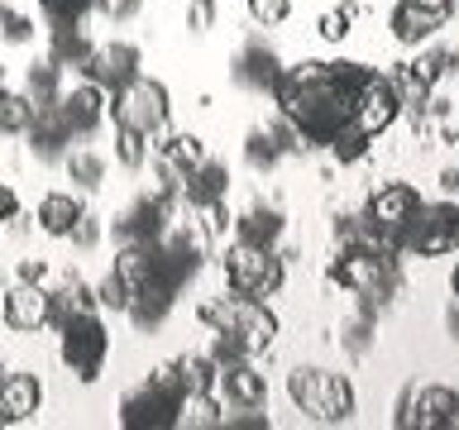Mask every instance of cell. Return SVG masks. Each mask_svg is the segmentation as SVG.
I'll list each match as a JSON object with an SVG mask.
<instances>
[{"label": "cell", "instance_id": "d590c367", "mask_svg": "<svg viewBox=\"0 0 459 430\" xmlns=\"http://www.w3.org/2000/svg\"><path fill=\"white\" fill-rule=\"evenodd\" d=\"M368 143H373V139H368V134H364V129H359L354 120H350V125H344L335 139H330V153H335L340 163H359V158L368 153Z\"/></svg>", "mask_w": 459, "mask_h": 430}, {"label": "cell", "instance_id": "4316f807", "mask_svg": "<svg viewBox=\"0 0 459 430\" xmlns=\"http://www.w3.org/2000/svg\"><path fill=\"white\" fill-rule=\"evenodd\" d=\"M96 43L86 39V29L82 24H53V39H48V57L57 67H86V57H91Z\"/></svg>", "mask_w": 459, "mask_h": 430}, {"label": "cell", "instance_id": "1f68e13d", "mask_svg": "<svg viewBox=\"0 0 459 430\" xmlns=\"http://www.w3.org/2000/svg\"><path fill=\"white\" fill-rule=\"evenodd\" d=\"M244 163H249L254 172H273L282 163V149H278V139H273L268 125H258V129L244 134Z\"/></svg>", "mask_w": 459, "mask_h": 430}, {"label": "cell", "instance_id": "5bb4252c", "mask_svg": "<svg viewBox=\"0 0 459 430\" xmlns=\"http://www.w3.org/2000/svg\"><path fill=\"white\" fill-rule=\"evenodd\" d=\"M350 120L364 129L368 139H378L383 129H393L397 120H402V100H397V91H393V77H373L364 82V91L354 96V115Z\"/></svg>", "mask_w": 459, "mask_h": 430}, {"label": "cell", "instance_id": "7c38bea8", "mask_svg": "<svg viewBox=\"0 0 459 430\" xmlns=\"http://www.w3.org/2000/svg\"><path fill=\"white\" fill-rule=\"evenodd\" d=\"M172 201L168 192H143L139 201H129V206L115 215V239L120 244H153V239H163L168 229H172Z\"/></svg>", "mask_w": 459, "mask_h": 430}, {"label": "cell", "instance_id": "f546056e", "mask_svg": "<svg viewBox=\"0 0 459 430\" xmlns=\"http://www.w3.org/2000/svg\"><path fill=\"white\" fill-rule=\"evenodd\" d=\"M172 378L182 383V392H215L221 368L211 364V354H182L178 364H172Z\"/></svg>", "mask_w": 459, "mask_h": 430}, {"label": "cell", "instance_id": "ab89813d", "mask_svg": "<svg viewBox=\"0 0 459 430\" xmlns=\"http://www.w3.org/2000/svg\"><path fill=\"white\" fill-rule=\"evenodd\" d=\"M354 14H359V5H340V10L321 14V39H325V43H344V39H350Z\"/></svg>", "mask_w": 459, "mask_h": 430}, {"label": "cell", "instance_id": "ee69618b", "mask_svg": "<svg viewBox=\"0 0 459 430\" xmlns=\"http://www.w3.org/2000/svg\"><path fill=\"white\" fill-rule=\"evenodd\" d=\"M96 10L106 14L110 24H129V20H139L143 0H96Z\"/></svg>", "mask_w": 459, "mask_h": 430}, {"label": "cell", "instance_id": "2e32d148", "mask_svg": "<svg viewBox=\"0 0 459 430\" xmlns=\"http://www.w3.org/2000/svg\"><path fill=\"white\" fill-rule=\"evenodd\" d=\"M57 110H63V120L72 125V134H77V139H91L96 129L106 125L110 100H106V91H100L96 82H82V86H72V91L57 96Z\"/></svg>", "mask_w": 459, "mask_h": 430}, {"label": "cell", "instance_id": "f6af8a7d", "mask_svg": "<svg viewBox=\"0 0 459 430\" xmlns=\"http://www.w3.org/2000/svg\"><path fill=\"white\" fill-rule=\"evenodd\" d=\"M20 220V192H14L10 182H0V229Z\"/></svg>", "mask_w": 459, "mask_h": 430}, {"label": "cell", "instance_id": "f907efd6", "mask_svg": "<svg viewBox=\"0 0 459 430\" xmlns=\"http://www.w3.org/2000/svg\"><path fill=\"white\" fill-rule=\"evenodd\" d=\"M411 5H426V10H436V14H450V0H411Z\"/></svg>", "mask_w": 459, "mask_h": 430}, {"label": "cell", "instance_id": "b9f144b4", "mask_svg": "<svg viewBox=\"0 0 459 430\" xmlns=\"http://www.w3.org/2000/svg\"><path fill=\"white\" fill-rule=\"evenodd\" d=\"M0 39H5V43H29V39H34V20L5 5V14H0Z\"/></svg>", "mask_w": 459, "mask_h": 430}, {"label": "cell", "instance_id": "ac0fdd59", "mask_svg": "<svg viewBox=\"0 0 459 430\" xmlns=\"http://www.w3.org/2000/svg\"><path fill=\"white\" fill-rule=\"evenodd\" d=\"M72 143H77V134H72V125L63 120V110L57 106L34 110V125H29V153H34L39 163H63Z\"/></svg>", "mask_w": 459, "mask_h": 430}, {"label": "cell", "instance_id": "8d00e7d4", "mask_svg": "<svg viewBox=\"0 0 459 430\" xmlns=\"http://www.w3.org/2000/svg\"><path fill=\"white\" fill-rule=\"evenodd\" d=\"M211 364L215 368H235V364H244V358H249V349H244V344L230 335V330H211Z\"/></svg>", "mask_w": 459, "mask_h": 430}, {"label": "cell", "instance_id": "4fadbf2b", "mask_svg": "<svg viewBox=\"0 0 459 430\" xmlns=\"http://www.w3.org/2000/svg\"><path fill=\"white\" fill-rule=\"evenodd\" d=\"M282 72L287 67H282V57H278V48H273L268 39H244L235 63H230L235 86H244V91H254V96H273V86H278Z\"/></svg>", "mask_w": 459, "mask_h": 430}, {"label": "cell", "instance_id": "d6a6232c", "mask_svg": "<svg viewBox=\"0 0 459 430\" xmlns=\"http://www.w3.org/2000/svg\"><path fill=\"white\" fill-rule=\"evenodd\" d=\"M67 177L82 186V192H96L100 182H106V158L91 153V149H67Z\"/></svg>", "mask_w": 459, "mask_h": 430}, {"label": "cell", "instance_id": "9c48e42d", "mask_svg": "<svg viewBox=\"0 0 459 430\" xmlns=\"http://www.w3.org/2000/svg\"><path fill=\"white\" fill-rule=\"evenodd\" d=\"M397 430H450L459 426V392L445 383H430V387H402L397 397V416H393Z\"/></svg>", "mask_w": 459, "mask_h": 430}, {"label": "cell", "instance_id": "7bdbcfd3", "mask_svg": "<svg viewBox=\"0 0 459 430\" xmlns=\"http://www.w3.org/2000/svg\"><path fill=\"white\" fill-rule=\"evenodd\" d=\"M67 239L77 244V254H91L96 244H100V220H96V215H86V211H82V220L72 225V235H67Z\"/></svg>", "mask_w": 459, "mask_h": 430}, {"label": "cell", "instance_id": "9f6ffc18", "mask_svg": "<svg viewBox=\"0 0 459 430\" xmlns=\"http://www.w3.org/2000/svg\"><path fill=\"white\" fill-rule=\"evenodd\" d=\"M211 5H215V0H211Z\"/></svg>", "mask_w": 459, "mask_h": 430}, {"label": "cell", "instance_id": "816d5d0a", "mask_svg": "<svg viewBox=\"0 0 459 430\" xmlns=\"http://www.w3.org/2000/svg\"><path fill=\"white\" fill-rule=\"evenodd\" d=\"M450 292H455V301H459V263H455V272H450Z\"/></svg>", "mask_w": 459, "mask_h": 430}, {"label": "cell", "instance_id": "bcb514c9", "mask_svg": "<svg viewBox=\"0 0 459 430\" xmlns=\"http://www.w3.org/2000/svg\"><path fill=\"white\" fill-rule=\"evenodd\" d=\"M211 20H215V5H211V0H192V10H186V29H192V34H201V29H211Z\"/></svg>", "mask_w": 459, "mask_h": 430}, {"label": "cell", "instance_id": "11a10c76", "mask_svg": "<svg viewBox=\"0 0 459 430\" xmlns=\"http://www.w3.org/2000/svg\"><path fill=\"white\" fill-rule=\"evenodd\" d=\"M0 14H5V5H0Z\"/></svg>", "mask_w": 459, "mask_h": 430}, {"label": "cell", "instance_id": "f5cc1de1", "mask_svg": "<svg viewBox=\"0 0 459 430\" xmlns=\"http://www.w3.org/2000/svg\"><path fill=\"white\" fill-rule=\"evenodd\" d=\"M0 91H5V67H0Z\"/></svg>", "mask_w": 459, "mask_h": 430}, {"label": "cell", "instance_id": "c3c4849f", "mask_svg": "<svg viewBox=\"0 0 459 430\" xmlns=\"http://www.w3.org/2000/svg\"><path fill=\"white\" fill-rule=\"evenodd\" d=\"M445 330H450V340H459V301H450V311H445Z\"/></svg>", "mask_w": 459, "mask_h": 430}, {"label": "cell", "instance_id": "7dc6e473", "mask_svg": "<svg viewBox=\"0 0 459 430\" xmlns=\"http://www.w3.org/2000/svg\"><path fill=\"white\" fill-rule=\"evenodd\" d=\"M48 278V263H43V258H24L20 263V282H43Z\"/></svg>", "mask_w": 459, "mask_h": 430}, {"label": "cell", "instance_id": "60d3db41", "mask_svg": "<svg viewBox=\"0 0 459 430\" xmlns=\"http://www.w3.org/2000/svg\"><path fill=\"white\" fill-rule=\"evenodd\" d=\"M96 306H106V311H125L129 306V287L115 278V268L100 278V287H96Z\"/></svg>", "mask_w": 459, "mask_h": 430}, {"label": "cell", "instance_id": "f35d334b", "mask_svg": "<svg viewBox=\"0 0 459 430\" xmlns=\"http://www.w3.org/2000/svg\"><path fill=\"white\" fill-rule=\"evenodd\" d=\"M292 14V0H249V20L258 29H278Z\"/></svg>", "mask_w": 459, "mask_h": 430}, {"label": "cell", "instance_id": "e575fe53", "mask_svg": "<svg viewBox=\"0 0 459 430\" xmlns=\"http://www.w3.org/2000/svg\"><path fill=\"white\" fill-rule=\"evenodd\" d=\"M455 63H459V53H455V48H426V53L411 63V72H416V77H421L426 86H436L445 72H455Z\"/></svg>", "mask_w": 459, "mask_h": 430}, {"label": "cell", "instance_id": "277c9868", "mask_svg": "<svg viewBox=\"0 0 459 430\" xmlns=\"http://www.w3.org/2000/svg\"><path fill=\"white\" fill-rule=\"evenodd\" d=\"M287 397H292V407L307 416V421H321V426H340L354 416V387L350 378H340V373L330 368H292L287 373Z\"/></svg>", "mask_w": 459, "mask_h": 430}, {"label": "cell", "instance_id": "484cf974", "mask_svg": "<svg viewBox=\"0 0 459 430\" xmlns=\"http://www.w3.org/2000/svg\"><path fill=\"white\" fill-rule=\"evenodd\" d=\"M82 211L86 206L72 192H48L39 201V229H43V235H53V239H67L72 225L82 220Z\"/></svg>", "mask_w": 459, "mask_h": 430}, {"label": "cell", "instance_id": "ba28073f", "mask_svg": "<svg viewBox=\"0 0 459 430\" xmlns=\"http://www.w3.org/2000/svg\"><path fill=\"white\" fill-rule=\"evenodd\" d=\"M106 354H110V335L100 325L96 311L77 315V321L63 325V340H57V358L67 364V373L77 383H96L100 368H106Z\"/></svg>", "mask_w": 459, "mask_h": 430}, {"label": "cell", "instance_id": "3957f363", "mask_svg": "<svg viewBox=\"0 0 459 430\" xmlns=\"http://www.w3.org/2000/svg\"><path fill=\"white\" fill-rule=\"evenodd\" d=\"M196 315H201V325H211V330H230V335L249 349V358L254 354H268L273 340H278V315L268 311L264 297H244V292L215 297Z\"/></svg>", "mask_w": 459, "mask_h": 430}, {"label": "cell", "instance_id": "cb8c5ba5", "mask_svg": "<svg viewBox=\"0 0 459 430\" xmlns=\"http://www.w3.org/2000/svg\"><path fill=\"white\" fill-rule=\"evenodd\" d=\"M287 235V220L278 206H264V201H254L249 211L235 220V239L244 244H258V249H278V239Z\"/></svg>", "mask_w": 459, "mask_h": 430}, {"label": "cell", "instance_id": "836d02e7", "mask_svg": "<svg viewBox=\"0 0 459 430\" xmlns=\"http://www.w3.org/2000/svg\"><path fill=\"white\" fill-rule=\"evenodd\" d=\"M115 158H120V168L139 172L143 163H149V134H139V129L115 125Z\"/></svg>", "mask_w": 459, "mask_h": 430}, {"label": "cell", "instance_id": "5b68a950", "mask_svg": "<svg viewBox=\"0 0 459 430\" xmlns=\"http://www.w3.org/2000/svg\"><path fill=\"white\" fill-rule=\"evenodd\" d=\"M182 397L186 392H182V383L172 378V368H158L139 387H129V392H125L120 426L125 430H168V426H178Z\"/></svg>", "mask_w": 459, "mask_h": 430}, {"label": "cell", "instance_id": "30bf717a", "mask_svg": "<svg viewBox=\"0 0 459 430\" xmlns=\"http://www.w3.org/2000/svg\"><path fill=\"white\" fill-rule=\"evenodd\" d=\"M397 249L421 254V258L459 249V206H421L397 235Z\"/></svg>", "mask_w": 459, "mask_h": 430}, {"label": "cell", "instance_id": "52a82bcc", "mask_svg": "<svg viewBox=\"0 0 459 430\" xmlns=\"http://www.w3.org/2000/svg\"><path fill=\"white\" fill-rule=\"evenodd\" d=\"M168 86L163 82H153V77H139L134 82H125L120 91H115V125H125V129H139V134H149V139H163L168 134Z\"/></svg>", "mask_w": 459, "mask_h": 430}, {"label": "cell", "instance_id": "e0dca14e", "mask_svg": "<svg viewBox=\"0 0 459 430\" xmlns=\"http://www.w3.org/2000/svg\"><path fill=\"white\" fill-rule=\"evenodd\" d=\"M0 321L14 335H34V330L48 325V292H43V282H14L5 292V306H0Z\"/></svg>", "mask_w": 459, "mask_h": 430}, {"label": "cell", "instance_id": "d4e9b609", "mask_svg": "<svg viewBox=\"0 0 459 430\" xmlns=\"http://www.w3.org/2000/svg\"><path fill=\"white\" fill-rule=\"evenodd\" d=\"M86 311H96V292L86 282L67 278L57 292H48V325L53 330H63L67 321H77V315H86Z\"/></svg>", "mask_w": 459, "mask_h": 430}, {"label": "cell", "instance_id": "8992f818", "mask_svg": "<svg viewBox=\"0 0 459 430\" xmlns=\"http://www.w3.org/2000/svg\"><path fill=\"white\" fill-rule=\"evenodd\" d=\"M287 282V258L278 249H258V244L235 239L225 254V287L244 297H273Z\"/></svg>", "mask_w": 459, "mask_h": 430}, {"label": "cell", "instance_id": "d6986e66", "mask_svg": "<svg viewBox=\"0 0 459 430\" xmlns=\"http://www.w3.org/2000/svg\"><path fill=\"white\" fill-rule=\"evenodd\" d=\"M225 196H230V168L221 158H201L182 182V201L192 211H215V206H225Z\"/></svg>", "mask_w": 459, "mask_h": 430}, {"label": "cell", "instance_id": "6da1fadb", "mask_svg": "<svg viewBox=\"0 0 459 430\" xmlns=\"http://www.w3.org/2000/svg\"><path fill=\"white\" fill-rule=\"evenodd\" d=\"M273 100H278V110L297 125V134L307 149H330V139H335L354 115V96L330 77L325 63L287 67L278 77V86H273Z\"/></svg>", "mask_w": 459, "mask_h": 430}, {"label": "cell", "instance_id": "83f0119b", "mask_svg": "<svg viewBox=\"0 0 459 430\" xmlns=\"http://www.w3.org/2000/svg\"><path fill=\"white\" fill-rule=\"evenodd\" d=\"M24 96L34 100V110L57 106V96H63V67H57L53 57H39V63H29V72H24Z\"/></svg>", "mask_w": 459, "mask_h": 430}, {"label": "cell", "instance_id": "9a60e30c", "mask_svg": "<svg viewBox=\"0 0 459 430\" xmlns=\"http://www.w3.org/2000/svg\"><path fill=\"white\" fill-rule=\"evenodd\" d=\"M86 82H96L100 91H120L125 82H134L139 77V48L134 43H125V39H115L106 43V48H91V57H86Z\"/></svg>", "mask_w": 459, "mask_h": 430}, {"label": "cell", "instance_id": "ffe728a7", "mask_svg": "<svg viewBox=\"0 0 459 430\" xmlns=\"http://www.w3.org/2000/svg\"><path fill=\"white\" fill-rule=\"evenodd\" d=\"M43 407V383L39 373H10L0 378V426H20Z\"/></svg>", "mask_w": 459, "mask_h": 430}, {"label": "cell", "instance_id": "603a6c76", "mask_svg": "<svg viewBox=\"0 0 459 430\" xmlns=\"http://www.w3.org/2000/svg\"><path fill=\"white\" fill-rule=\"evenodd\" d=\"M440 24H445V14L426 10V5H411V0H397V10L387 14V29H393V39L407 43V48H421V43H430Z\"/></svg>", "mask_w": 459, "mask_h": 430}, {"label": "cell", "instance_id": "8fae6325", "mask_svg": "<svg viewBox=\"0 0 459 430\" xmlns=\"http://www.w3.org/2000/svg\"><path fill=\"white\" fill-rule=\"evenodd\" d=\"M421 206H426V201H421V192H416V186L387 182V186H378V192L368 196L364 220H368V229H373V239L387 244V249H397V235L407 229V220H411Z\"/></svg>", "mask_w": 459, "mask_h": 430}, {"label": "cell", "instance_id": "7a4b0ae2", "mask_svg": "<svg viewBox=\"0 0 459 430\" xmlns=\"http://www.w3.org/2000/svg\"><path fill=\"white\" fill-rule=\"evenodd\" d=\"M330 282L344 287L354 297H368L387 306L397 292V258L387 244H373V239H359V244H340V254L330 258Z\"/></svg>", "mask_w": 459, "mask_h": 430}, {"label": "cell", "instance_id": "681fc988", "mask_svg": "<svg viewBox=\"0 0 459 430\" xmlns=\"http://www.w3.org/2000/svg\"><path fill=\"white\" fill-rule=\"evenodd\" d=\"M440 186H445V192H459V172L445 168V172H440Z\"/></svg>", "mask_w": 459, "mask_h": 430}, {"label": "cell", "instance_id": "7402d4cb", "mask_svg": "<svg viewBox=\"0 0 459 430\" xmlns=\"http://www.w3.org/2000/svg\"><path fill=\"white\" fill-rule=\"evenodd\" d=\"M221 397H225V407H264L268 401V378L254 368V358H244V364L235 368H221Z\"/></svg>", "mask_w": 459, "mask_h": 430}, {"label": "cell", "instance_id": "44dd1931", "mask_svg": "<svg viewBox=\"0 0 459 430\" xmlns=\"http://www.w3.org/2000/svg\"><path fill=\"white\" fill-rule=\"evenodd\" d=\"M172 306H178V292H168L163 282H143V287H134V292H129L125 315H129V325H134L139 335H153V330H163V321L172 315Z\"/></svg>", "mask_w": 459, "mask_h": 430}, {"label": "cell", "instance_id": "db71d44e", "mask_svg": "<svg viewBox=\"0 0 459 430\" xmlns=\"http://www.w3.org/2000/svg\"><path fill=\"white\" fill-rule=\"evenodd\" d=\"M450 10H459V0H450Z\"/></svg>", "mask_w": 459, "mask_h": 430}, {"label": "cell", "instance_id": "f1b7e54d", "mask_svg": "<svg viewBox=\"0 0 459 430\" xmlns=\"http://www.w3.org/2000/svg\"><path fill=\"white\" fill-rule=\"evenodd\" d=\"M221 421H225V401L215 392H186L182 397L178 426H186V430H215Z\"/></svg>", "mask_w": 459, "mask_h": 430}, {"label": "cell", "instance_id": "74e56055", "mask_svg": "<svg viewBox=\"0 0 459 430\" xmlns=\"http://www.w3.org/2000/svg\"><path fill=\"white\" fill-rule=\"evenodd\" d=\"M48 24H82L86 14L96 10V0H39Z\"/></svg>", "mask_w": 459, "mask_h": 430}, {"label": "cell", "instance_id": "4dcf8cb0", "mask_svg": "<svg viewBox=\"0 0 459 430\" xmlns=\"http://www.w3.org/2000/svg\"><path fill=\"white\" fill-rule=\"evenodd\" d=\"M29 125H34V100L24 91H0V139L29 134Z\"/></svg>", "mask_w": 459, "mask_h": 430}]
</instances>
